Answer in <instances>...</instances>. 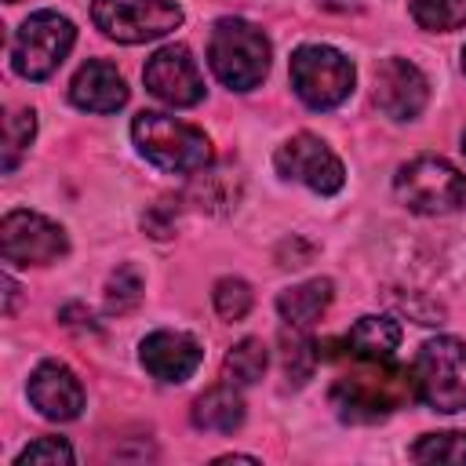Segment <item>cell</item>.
Instances as JSON below:
<instances>
[{
	"instance_id": "1",
	"label": "cell",
	"mask_w": 466,
	"mask_h": 466,
	"mask_svg": "<svg viewBox=\"0 0 466 466\" xmlns=\"http://www.w3.org/2000/svg\"><path fill=\"white\" fill-rule=\"evenodd\" d=\"M131 138L149 164L171 175H197L211 164V138L167 113H138L131 120Z\"/></svg>"
},
{
	"instance_id": "2",
	"label": "cell",
	"mask_w": 466,
	"mask_h": 466,
	"mask_svg": "<svg viewBox=\"0 0 466 466\" xmlns=\"http://www.w3.org/2000/svg\"><path fill=\"white\" fill-rule=\"evenodd\" d=\"M208 62L229 91H251L269 73V40L244 18H218L208 40Z\"/></svg>"
},
{
	"instance_id": "3",
	"label": "cell",
	"mask_w": 466,
	"mask_h": 466,
	"mask_svg": "<svg viewBox=\"0 0 466 466\" xmlns=\"http://www.w3.org/2000/svg\"><path fill=\"white\" fill-rule=\"evenodd\" d=\"M360 368L331 386V404L346 422H375L390 415L404 393H411V371L390 368V360H357Z\"/></svg>"
},
{
	"instance_id": "4",
	"label": "cell",
	"mask_w": 466,
	"mask_h": 466,
	"mask_svg": "<svg viewBox=\"0 0 466 466\" xmlns=\"http://www.w3.org/2000/svg\"><path fill=\"white\" fill-rule=\"evenodd\" d=\"M411 390L433 411L466 408V342L451 335L430 339L411 360Z\"/></svg>"
},
{
	"instance_id": "5",
	"label": "cell",
	"mask_w": 466,
	"mask_h": 466,
	"mask_svg": "<svg viewBox=\"0 0 466 466\" xmlns=\"http://www.w3.org/2000/svg\"><path fill=\"white\" fill-rule=\"evenodd\" d=\"M393 193L415 215H451L466 208V175L444 157H415L400 164Z\"/></svg>"
},
{
	"instance_id": "6",
	"label": "cell",
	"mask_w": 466,
	"mask_h": 466,
	"mask_svg": "<svg viewBox=\"0 0 466 466\" xmlns=\"http://www.w3.org/2000/svg\"><path fill=\"white\" fill-rule=\"evenodd\" d=\"M291 87L309 109H335L353 91V62L328 44H302L291 55Z\"/></svg>"
},
{
	"instance_id": "7",
	"label": "cell",
	"mask_w": 466,
	"mask_h": 466,
	"mask_svg": "<svg viewBox=\"0 0 466 466\" xmlns=\"http://www.w3.org/2000/svg\"><path fill=\"white\" fill-rule=\"evenodd\" d=\"M73 40H76V29L66 15L36 11L18 25L11 40V66L25 80H47L69 55Z\"/></svg>"
},
{
	"instance_id": "8",
	"label": "cell",
	"mask_w": 466,
	"mask_h": 466,
	"mask_svg": "<svg viewBox=\"0 0 466 466\" xmlns=\"http://www.w3.org/2000/svg\"><path fill=\"white\" fill-rule=\"evenodd\" d=\"M91 18L116 44H146L178 29L182 7L175 0H91Z\"/></svg>"
},
{
	"instance_id": "9",
	"label": "cell",
	"mask_w": 466,
	"mask_h": 466,
	"mask_svg": "<svg viewBox=\"0 0 466 466\" xmlns=\"http://www.w3.org/2000/svg\"><path fill=\"white\" fill-rule=\"evenodd\" d=\"M0 251L4 262L15 266H47L69 251L66 229L36 211H7L0 222Z\"/></svg>"
},
{
	"instance_id": "10",
	"label": "cell",
	"mask_w": 466,
	"mask_h": 466,
	"mask_svg": "<svg viewBox=\"0 0 466 466\" xmlns=\"http://www.w3.org/2000/svg\"><path fill=\"white\" fill-rule=\"evenodd\" d=\"M273 164H277V171H280L284 178L302 182L306 189H313V193H320V197L339 193L342 182H346L342 160L328 149V142H320L317 135H306V131H302V135H291V138L277 149Z\"/></svg>"
},
{
	"instance_id": "11",
	"label": "cell",
	"mask_w": 466,
	"mask_h": 466,
	"mask_svg": "<svg viewBox=\"0 0 466 466\" xmlns=\"http://www.w3.org/2000/svg\"><path fill=\"white\" fill-rule=\"evenodd\" d=\"M142 80H146L149 95H157L160 102H167L175 109L197 106L204 98V76L197 69V58L182 44H167V47L153 51L142 69Z\"/></svg>"
},
{
	"instance_id": "12",
	"label": "cell",
	"mask_w": 466,
	"mask_h": 466,
	"mask_svg": "<svg viewBox=\"0 0 466 466\" xmlns=\"http://www.w3.org/2000/svg\"><path fill=\"white\" fill-rule=\"evenodd\" d=\"M430 80L408 58H386L375 69V106L390 120H415L426 109Z\"/></svg>"
},
{
	"instance_id": "13",
	"label": "cell",
	"mask_w": 466,
	"mask_h": 466,
	"mask_svg": "<svg viewBox=\"0 0 466 466\" xmlns=\"http://www.w3.org/2000/svg\"><path fill=\"white\" fill-rule=\"evenodd\" d=\"M138 360H142V368H146L153 379H160V382H186V379L200 368L204 350H200V342H197L193 335L160 328V331H149V335L142 339Z\"/></svg>"
},
{
	"instance_id": "14",
	"label": "cell",
	"mask_w": 466,
	"mask_h": 466,
	"mask_svg": "<svg viewBox=\"0 0 466 466\" xmlns=\"http://www.w3.org/2000/svg\"><path fill=\"white\" fill-rule=\"evenodd\" d=\"M29 400H33V408H36L44 419H51V422H69V419H76L80 408H84V386H80V379H76L66 364L44 360V364H36V371L29 375Z\"/></svg>"
},
{
	"instance_id": "15",
	"label": "cell",
	"mask_w": 466,
	"mask_h": 466,
	"mask_svg": "<svg viewBox=\"0 0 466 466\" xmlns=\"http://www.w3.org/2000/svg\"><path fill=\"white\" fill-rule=\"evenodd\" d=\"M69 98L84 113H116L127 102V84L113 62L91 58L76 69V76L69 84Z\"/></svg>"
},
{
	"instance_id": "16",
	"label": "cell",
	"mask_w": 466,
	"mask_h": 466,
	"mask_svg": "<svg viewBox=\"0 0 466 466\" xmlns=\"http://www.w3.org/2000/svg\"><path fill=\"white\" fill-rule=\"evenodd\" d=\"M397 346H400V324L393 317L368 313L346 331V350L353 353V360H390Z\"/></svg>"
},
{
	"instance_id": "17",
	"label": "cell",
	"mask_w": 466,
	"mask_h": 466,
	"mask_svg": "<svg viewBox=\"0 0 466 466\" xmlns=\"http://www.w3.org/2000/svg\"><path fill=\"white\" fill-rule=\"evenodd\" d=\"M331 299H335L331 280H328V277H313V280H306V284H295V288L280 291V295H277V309H280V317H284L288 324L309 328L313 320H320V313L331 306Z\"/></svg>"
},
{
	"instance_id": "18",
	"label": "cell",
	"mask_w": 466,
	"mask_h": 466,
	"mask_svg": "<svg viewBox=\"0 0 466 466\" xmlns=\"http://www.w3.org/2000/svg\"><path fill=\"white\" fill-rule=\"evenodd\" d=\"M244 422V400L233 386H211L193 400V426L211 433H233Z\"/></svg>"
},
{
	"instance_id": "19",
	"label": "cell",
	"mask_w": 466,
	"mask_h": 466,
	"mask_svg": "<svg viewBox=\"0 0 466 466\" xmlns=\"http://www.w3.org/2000/svg\"><path fill=\"white\" fill-rule=\"evenodd\" d=\"M266 364H269V353L262 346V339H240L229 353H226V375L229 382L237 386H251L266 375Z\"/></svg>"
},
{
	"instance_id": "20",
	"label": "cell",
	"mask_w": 466,
	"mask_h": 466,
	"mask_svg": "<svg viewBox=\"0 0 466 466\" xmlns=\"http://www.w3.org/2000/svg\"><path fill=\"white\" fill-rule=\"evenodd\" d=\"M415 462H448L462 466L466 462V433L462 430H444V433H426L422 441L411 444Z\"/></svg>"
},
{
	"instance_id": "21",
	"label": "cell",
	"mask_w": 466,
	"mask_h": 466,
	"mask_svg": "<svg viewBox=\"0 0 466 466\" xmlns=\"http://www.w3.org/2000/svg\"><path fill=\"white\" fill-rule=\"evenodd\" d=\"M411 18L426 33H451L466 25V0H411Z\"/></svg>"
},
{
	"instance_id": "22",
	"label": "cell",
	"mask_w": 466,
	"mask_h": 466,
	"mask_svg": "<svg viewBox=\"0 0 466 466\" xmlns=\"http://www.w3.org/2000/svg\"><path fill=\"white\" fill-rule=\"evenodd\" d=\"M33 135H36V113L33 109H11L7 120H4V171L18 167Z\"/></svg>"
},
{
	"instance_id": "23",
	"label": "cell",
	"mask_w": 466,
	"mask_h": 466,
	"mask_svg": "<svg viewBox=\"0 0 466 466\" xmlns=\"http://www.w3.org/2000/svg\"><path fill=\"white\" fill-rule=\"evenodd\" d=\"M211 302H215V313H218L222 320H244V317L251 313L255 295H251L248 280H240V277H222V280L215 284V291H211Z\"/></svg>"
},
{
	"instance_id": "24",
	"label": "cell",
	"mask_w": 466,
	"mask_h": 466,
	"mask_svg": "<svg viewBox=\"0 0 466 466\" xmlns=\"http://www.w3.org/2000/svg\"><path fill=\"white\" fill-rule=\"evenodd\" d=\"M138 302H142V277H138L135 266L124 262V266H116V273L106 284V309L109 313H127Z\"/></svg>"
},
{
	"instance_id": "25",
	"label": "cell",
	"mask_w": 466,
	"mask_h": 466,
	"mask_svg": "<svg viewBox=\"0 0 466 466\" xmlns=\"http://www.w3.org/2000/svg\"><path fill=\"white\" fill-rule=\"evenodd\" d=\"M291 331H284V371L295 386H302L309 375H313V364H317V353H313V342L302 335V328L288 324Z\"/></svg>"
},
{
	"instance_id": "26",
	"label": "cell",
	"mask_w": 466,
	"mask_h": 466,
	"mask_svg": "<svg viewBox=\"0 0 466 466\" xmlns=\"http://www.w3.org/2000/svg\"><path fill=\"white\" fill-rule=\"evenodd\" d=\"M15 462L18 466H29V462H51V466H58V462H73V448L62 437H40V441L25 444Z\"/></svg>"
},
{
	"instance_id": "27",
	"label": "cell",
	"mask_w": 466,
	"mask_h": 466,
	"mask_svg": "<svg viewBox=\"0 0 466 466\" xmlns=\"http://www.w3.org/2000/svg\"><path fill=\"white\" fill-rule=\"evenodd\" d=\"M462 73H466V47H462Z\"/></svg>"
},
{
	"instance_id": "28",
	"label": "cell",
	"mask_w": 466,
	"mask_h": 466,
	"mask_svg": "<svg viewBox=\"0 0 466 466\" xmlns=\"http://www.w3.org/2000/svg\"><path fill=\"white\" fill-rule=\"evenodd\" d=\"M462 153H466V135H462Z\"/></svg>"
},
{
	"instance_id": "29",
	"label": "cell",
	"mask_w": 466,
	"mask_h": 466,
	"mask_svg": "<svg viewBox=\"0 0 466 466\" xmlns=\"http://www.w3.org/2000/svg\"><path fill=\"white\" fill-rule=\"evenodd\" d=\"M7 4H15V0H7Z\"/></svg>"
}]
</instances>
